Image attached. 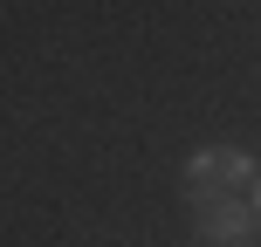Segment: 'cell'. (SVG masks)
Listing matches in <instances>:
<instances>
[{
	"mask_svg": "<svg viewBox=\"0 0 261 247\" xmlns=\"http://www.w3.org/2000/svg\"><path fill=\"white\" fill-rule=\"evenodd\" d=\"M248 179H254V158L234 151V144H213V151H199L193 165H186V199H193V206H206V199H241Z\"/></svg>",
	"mask_w": 261,
	"mask_h": 247,
	"instance_id": "cell-1",
	"label": "cell"
},
{
	"mask_svg": "<svg viewBox=\"0 0 261 247\" xmlns=\"http://www.w3.org/2000/svg\"><path fill=\"white\" fill-rule=\"evenodd\" d=\"M248 206H254V220H261V179H254V199H248Z\"/></svg>",
	"mask_w": 261,
	"mask_h": 247,
	"instance_id": "cell-3",
	"label": "cell"
},
{
	"mask_svg": "<svg viewBox=\"0 0 261 247\" xmlns=\"http://www.w3.org/2000/svg\"><path fill=\"white\" fill-rule=\"evenodd\" d=\"M193 220L206 240H227V247H248V234L261 227L254 206H241V199H206V206H193Z\"/></svg>",
	"mask_w": 261,
	"mask_h": 247,
	"instance_id": "cell-2",
	"label": "cell"
}]
</instances>
